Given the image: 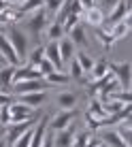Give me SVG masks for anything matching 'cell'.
Instances as JSON below:
<instances>
[{"label":"cell","mask_w":132,"mask_h":147,"mask_svg":"<svg viewBox=\"0 0 132 147\" xmlns=\"http://www.w3.org/2000/svg\"><path fill=\"white\" fill-rule=\"evenodd\" d=\"M7 38H9V43H11L15 55L19 58V62H24V58H28V51H30L26 32L19 30V28H15V26H9L7 28Z\"/></svg>","instance_id":"obj_1"},{"label":"cell","mask_w":132,"mask_h":147,"mask_svg":"<svg viewBox=\"0 0 132 147\" xmlns=\"http://www.w3.org/2000/svg\"><path fill=\"white\" fill-rule=\"evenodd\" d=\"M106 117V111L102 109V102L98 98H92L90 100V109L85 111V121L92 130H100L102 128V121Z\"/></svg>","instance_id":"obj_2"},{"label":"cell","mask_w":132,"mask_h":147,"mask_svg":"<svg viewBox=\"0 0 132 147\" xmlns=\"http://www.w3.org/2000/svg\"><path fill=\"white\" fill-rule=\"evenodd\" d=\"M109 66V73H113V77L119 81L121 90H130V79H132V66L130 62H121V64H115V62H106Z\"/></svg>","instance_id":"obj_3"},{"label":"cell","mask_w":132,"mask_h":147,"mask_svg":"<svg viewBox=\"0 0 132 147\" xmlns=\"http://www.w3.org/2000/svg\"><path fill=\"white\" fill-rule=\"evenodd\" d=\"M47 19H49V13L45 11V9H38L36 13H32L30 17L26 19V28L28 32L32 34L34 38L40 36V32H43V28H47Z\"/></svg>","instance_id":"obj_4"},{"label":"cell","mask_w":132,"mask_h":147,"mask_svg":"<svg viewBox=\"0 0 132 147\" xmlns=\"http://www.w3.org/2000/svg\"><path fill=\"white\" fill-rule=\"evenodd\" d=\"M9 111H11V124H13V121H26V119L38 117L36 109L28 107V105L19 102V100H13V102L9 105Z\"/></svg>","instance_id":"obj_5"},{"label":"cell","mask_w":132,"mask_h":147,"mask_svg":"<svg viewBox=\"0 0 132 147\" xmlns=\"http://www.w3.org/2000/svg\"><path fill=\"white\" fill-rule=\"evenodd\" d=\"M15 96H22V94H32V92H47L49 83L43 79H28V81H19V83L11 85Z\"/></svg>","instance_id":"obj_6"},{"label":"cell","mask_w":132,"mask_h":147,"mask_svg":"<svg viewBox=\"0 0 132 147\" xmlns=\"http://www.w3.org/2000/svg\"><path fill=\"white\" fill-rule=\"evenodd\" d=\"M73 121H75V111L73 109H68V111H62V113H58V115H53L51 119H49V130H66L68 126H73Z\"/></svg>","instance_id":"obj_7"},{"label":"cell","mask_w":132,"mask_h":147,"mask_svg":"<svg viewBox=\"0 0 132 147\" xmlns=\"http://www.w3.org/2000/svg\"><path fill=\"white\" fill-rule=\"evenodd\" d=\"M130 28H132V13H128L121 22H117V24H113V26L109 28V34L113 36V40L117 43V40H121V38H126L130 34Z\"/></svg>","instance_id":"obj_8"},{"label":"cell","mask_w":132,"mask_h":147,"mask_svg":"<svg viewBox=\"0 0 132 147\" xmlns=\"http://www.w3.org/2000/svg\"><path fill=\"white\" fill-rule=\"evenodd\" d=\"M28 79H43V75L38 73L36 66L32 64H22V66L15 68V77H13V85L19 81H28Z\"/></svg>","instance_id":"obj_9"},{"label":"cell","mask_w":132,"mask_h":147,"mask_svg":"<svg viewBox=\"0 0 132 147\" xmlns=\"http://www.w3.org/2000/svg\"><path fill=\"white\" fill-rule=\"evenodd\" d=\"M0 55H2V58H4V62H7V64H11V66H22L19 58L15 55L13 47H11V43H9V38H7V32H4V34H0Z\"/></svg>","instance_id":"obj_10"},{"label":"cell","mask_w":132,"mask_h":147,"mask_svg":"<svg viewBox=\"0 0 132 147\" xmlns=\"http://www.w3.org/2000/svg\"><path fill=\"white\" fill-rule=\"evenodd\" d=\"M68 38L73 40L75 49L79 47V49H83V51H85V47L90 45V40H88V32H85V28L81 26V24H77V26H75V28L68 32Z\"/></svg>","instance_id":"obj_11"},{"label":"cell","mask_w":132,"mask_h":147,"mask_svg":"<svg viewBox=\"0 0 132 147\" xmlns=\"http://www.w3.org/2000/svg\"><path fill=\"white\" fill-rule=\"evenodd\" d=\"M22 19H24V13L19 11V7H7L0 13V24H4V26H15Z\"/></svg>","instance_id":"obj_12"},{"label":"cell","mask_w":132,"mask_h":147,"mask_svg":"<svg viewBox=\"0 0 132 147\" xmlns=\"http://www.w3.org/2000/svg\"><path fill=\"white\" fill-rule=\"evenodd\" d=\"M45 58L55 66V70H62L64 62H62V58H60V49H58V43H55V40H49V45H45Z\"/></svg>","instance_id":"obj_13"},{"label":"cell","mask_w":132,"mask_h":147,"mask_svg":"<svg viewBox=\"0 0 132 147\" xmlns=\"http://www.w3.org/2000/svg\"><path fill=\"white\" fill-rule=\"evenodd\" d=\"M73 139H75L73 126H68L66 130H58L53 134V147H70L73 145Z\"/></svg>","instance_id":"obj_14"},{"label":"cell","mask_w":132,"mask_h":147,"mask_svg":"<svg viewBox=\"0 0 132 147\" xmlns=\"http://www.w3.org/2000/svg\"><path fill=\"white\" fill-rule=\"evenodd\" d=\"M45 100H47V92H32V94H22L19 96V102L28 105V107H32V109H38Z\"/></svg>","instance_id":"obj_15"},{"label":"cell","mask_w":132,"mask_h":147,"mask_svg":"<svg viewBox=\"0 0 132 147\" xmlns=\"http://www.w3.org/2000/svg\"><path fill=\"white\" fill-rule=\"evenodd\" d=\"M15 68H17V66H11V64H4V66H0V90H2V92H7V90L13 85Z\"/></svg>","instance_id":"obj_16"},{"label":"cell","mask_w":132,"mask_h":147,"mask_svg":"<svg viewBox=\"0 0 132 147\" xmlns=\"http://www.w3.org/2000/svg\"><path fill=\"white\" fill-rule=\"evenodd\" d=\"M100 136H102V143H104V145H109V147H130V145H126L124 141L119 139V134L115 132L113 128H109V130H100Z\"/></svg>","instance_id":"obj_17"},{"label":"cell","mask_w":132,"mask_h":147,"mask_svg":"<svg viewBox=\"0 0 132 147\" xmlns=\"http://www.w3.org/2000/svg\"><path fill=\"white\" fill-rule=\"evenodd\" d=\"M58 49H60V58H62V62L73 60V55H75V45H73V40H70L68 36H64V38L58 40Z\"/></svg>","instance_id":"obj_18"},{"label":"cell","mask_w":132,"mask_h":147,"mask_svg":"<svg viewBox=\"0 0 132 147\" xmlns=\"http://www.w3.org/2000/svg\"><path fill=\"white\" fill-rule=\"evenodd\" d=\"M55 102H58V107L62 111L75 109V105H77V94H75V92H62V94H58Z\"/></svg>","instance_id":"obj_19"},{"label":"cell","mask_w":132,"mask_h":147,"mask_svg":"<svg viewBox=\"0 0 132 147\" xmlns=\"http://www.w3.org/2000/svg\"><path fill=\"white\" fill-rule=\"evenodd\" d=\"M85 22H88L92 28H100L104 24V13L100 11L98 7H92L90 11H85Z\"/></svg>","instance_id":"obj_20"},{"label":"cell","mask_w":132,"mask_h":147,"mask_svg":"<svg viewBox=\"0 0 132 147\" xmlns=\"http://www.w3.org/2000/svg\"><path fill=\"white\" fill-rule=\"evenodd\" d=\"M106 62H109V60H106V58L94 60V66H92V70H90V75H92V81L106 77V73H109V66H106Z\"/></svg>","instance_id":"obj_21"},{"label":"cell","mask_w":132,"mask_h":147,"mask_svg":"<svg viewBox=\"0 0 132 147\" xmlns=\"http://www.w3.org/2000/svg\"><path fill=\"white\" fill-rule=\"evenodd\" d=\"M115 132L119 134V139L124 141L126 145H132V124H130V119L119 121L117 128H115Z\"/></svg>","instance_id":"obj_22"},{"label":"cell","mask_w":132,"mask_h":147,"mask_svg":"<svg viewBox=\"0 0 132 147\" xmlns=\"http://www.w3.org/2000/svg\"><path fill=\"white\" fill-rule=\"evenodd\" d=\"M43 81H47L49 85H68L70 83V77L66 73H62V70H53V73H49Z\"/></svg>","instance_id":"obj_23"},{"label":"cell","mask_w":132,"mask_h":147,"mask_svg":"<svg viewBox=\"0 0 132 147\" xmlns=\"http://www.w3.org/2000/svg\"><path fill=\"white\" fill-rule=\"evenodd\" d=\"M75 60H77L79 66L83 68V73H90V70H92V66H94V58H92L88 51H83V49H79V51L75 53Z\"/></svg>","instance_id":"obj_24"},{"label":"cell","mask_w":132,"mask_h":147,"mask_svg":"<svg viewBox=\"0 0 132 147\" xmlns=\"http://www.w3.org/2000/svg\"><path fill=\"white\" fill-rule=\"evenodd\" d=\"M38 9H43V0H24V2L19 4V11L24 13V17L36 13Z\"/></svg>","instance_id":"obj_25"},{"label":"cell","mask_w":132,"mask_h":147,"mask_svg":"<svg viewBox=\"0 0 132 147\" xmlns=\"http://www.w3.org/2000/svg\"><path fill=\"white\" fill-rule=\"evenodd\" d=\"M47 38H49V40H55V43H58L60 38H64V28H62V24H58V22L47 24Z\"/></svg>","instance_id":"obj_26"},{"label":"cell","mask_w":132,"mask_h":147,"mask_svg":"<svg viewBox=\"0 0 132 147\" xmlns=\"http://www.w3.org/2000/svg\"><path fill=\"white\" fill-rule=\"evenodd\" d=\"M68 62H70V75H68L70 81L75 79V81H79V83H85V73H83V68L79 66V62L75 60V55H73V60H68Z\"/></svg>","instance_id":"obj_27"},{"label":"cell","mask_w":132,"mask_h":147,"mask_svg":"<svg viewBox=\"0 0 132 147\" xmlns=\"http://www.w3.org/2000/svg\"><path fill=\"white\" fill-rule=\"evenodd\" d=\"M43 58H45V45H36L32 51H28V64H32V66H36Z\"/></svg>","instance_id":"obj_28"},{"label":"cell","mask_w":132,"mask_h":147,"mask_svg":"<svg viewBox=\"0 0 132 147\" xmlns=\"http://www.w3.org/2000/svg\"><path fill=\"white\" fill-rule=\"evenodd\" d=\"M96 38H98L100 43H102V47H104V49H111V47L115 45L113 36H111V34L106 32V30H102V28H96Z\"/></svg>","instance_id":"obj_29"},{"label":"cell","mask_w":132,"mask_h":147,"mask_svg":"<svg viewBox=\"0 0 132 147\" xmlns=\"http://www.w3.org/2000/svg\"><path fill=\"white\" fill-rule=\"evenodd\" d=\"M119 2H121V0H96V7H98L100 11L104 13V17H106V15H109L111 11H113V9L117 7Z\"/></svg>","instance_id":"obj_30"},{"label":"cell","mask_w":132,"mask_h":147,"mask_svg":"<svg viewBox=\"0 0 132 147\" xmlns=\"http://www.w3.org/2000/svg\"><path fill=\"white\" fill-rule=\"evenodd\" d=\"M36 68H38V73H40V75H43V79H45V77H47V75H49V73H53V70H55V66H53V64H51V62H49V60H47V58H43V60H40V62L36 64Z\"/></svg>","instance_id":"obj_31"},{"label":"cell","mask_w":132,"mask_h":147,"mask_svg":"<svg viewBox=\"0 0 132 147\" xmlns=\"http://www.w3.org/2000/svg\"><path fill=\"white\" fill-rule=\"evenodd\" d=\"M79 17H81V15H68V17H66L64 19V22H62V28H64V34H68L70 32V30H73L75 26H77V24H79Z\"/></svg>","instance_id":"obj_32"},{"label":"cell","mask_w":132,"mask_h":147,"mask_svg":"<svg viewBox=\"0 0 132 147\" xmlns=\"http://www.w3.org/2000/svg\"><path fill=\"white\" fill-rule=\"evenodd\" d=\"M11 124V111H9V105H2L0 107V128H7Z\"/></svg>","instance_id":"obj_33"},{"label":"cell","mask_w":132,"mask_h":147,"mask_svg":"<svg viewBox=\"0 0 132 147\" xmlns=\"http://www.w3.org/2000/svg\"><path fill=\"white\" fill-rule=\"evenodd\" d=\"M60 7H62V0H43V9H45L47 13L58 11Z\"/></svg>","instance_id":"obj_34"},{"label":"cell","mask_w":132,"mask_h":147,"mask_svg":"<svg viewBox=\"0 0 132 147\" xmlns=\"http://www.w3.org/2000/svg\"><path fill=\"white\" fill-rule=\"evenodd\" d=\"M11 102H13V98H11L7 92H2V90H0V107H2V105H11Z\"/></svg>","instance_id":"obj_35"},{"label":"cell","mask_w":132,"mask_h":147,"mask_svg":"<svg viewBox=\"0 0 132 147\" xmlns=\"http://www.w3.org/2000/svg\"><path fill=\"white\" fill-rule=\"evenodd\" d=\"M79 4H81L83 11H90L92 7H96V0H79Z\"/></svg>","instance_id":"obj_36"},{"label":"cell","mask_w":132,"mask_h":147,"mask_svg":"<svg viewBox=\"0 0 132 147\" xmlns=\"http://www.w3.org/2000/svg\"><path fill=\"white\" fill-rule=\"evenodd\" d=\"M7 28H9V26H4V24H0V34H4V32H7Z\"/></svg>","instance_id":"obj_37"},{"label":"cell","mask_w":132,"mask_h":147,"mask_svg":"<svg viewBox=\"0 0 132 147\" xmlns=\"http://www.w3.org/2000/svg\"><path fill=\"white\" fill-rule=\"evenodd\" d=\"M0 147H7V141H4V136L0 139Z\"/></svg>","instance_id":"obj_38"},{"label":"cell","mask_w":132,"mask_h":147,"mask_svg":"<svg viewBox=\"0 0 132 147\" xmlns=\"http://www.w3.org/2000/svg\"><path fill=\"white\" fill-rule=\"evenodd\" d=\"M4 64H7V62H4V58L0 55V66H4Z\"/></svg>","instance_id":"obj_39"},{"label":"cell","mask_w":132,"mask_h":147,"mask_svg":"<svg viewBox=\"0 0 132 147\" xmlns=\"http://www.w3.org/2000/svg\"><path fill=\"white\" fill-rule=\"evenodd\" d=\"M0 139H2V130H0Z\"/></svg>","instance_id":"obj_40"},{"label":"cell","mask_w":132,"mask_h":147,"mask_svg":"<svg viewBox=\"0 0 132 147\" xmlns=\"http://www.w3.org/2000/svg\"><path fill=\"white\" fill-rule=\"evenodd\" d=\"M7 147H9V145H7Z\"/></svg>","instance_id":"obj_41"}]
</instances>
